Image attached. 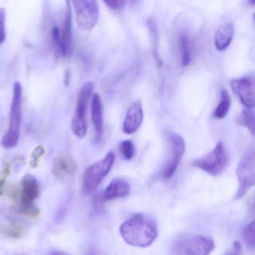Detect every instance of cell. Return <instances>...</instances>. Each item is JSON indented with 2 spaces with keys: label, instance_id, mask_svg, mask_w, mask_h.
Instances as JSON below:
<instances>
[{
  "label": "cell",
  "instance_id": "33",
  "mask_svg": "<svg viewBox=\"0 0 255 255\" xmlns=\"http://www.w3.org/2000/svg\"><path fill=\"white\" fill-rule=\"evenodd\" d=\"M254 19H255V13H254Z\"/></svg>",
  "mask_w": 255,
  "mask_h": 255
},
{
  "label": "cell",
  "instance_id": "26",
  "mask_svg": "<svg viewBox=\"0 0 255 255\" xmlns=\"http://www.w3.org/2000/svg\"><path fill=\"white\" fill-rule=\"evenodd\" d=\"M46 151L43 146H37V148H34L31 154V161H30V166L31 168L34 169L38 166L40 159L44 155Z\"/></svg>",
  "mask_w": 255,
  "mask_h": 255
},
{
  "label": "cell",
  "instance_id": "11",
  "mask_svg": "<svg viewBox=\"0 0 255 255\" xmlns=\"http://www.w3.org/2000/svg\"><path fill=\"white\" fill-rule=\"evenodd\" d=\"M231 86L241 103L248 109L255 106V76H250L233 79Z\"/></svg>",
  "mask_w": 255,
  "mask_h": 255
},
{
  "label": "cell",
  "instance_id": "30",
  "mask_svg": "<svg viewBox=\"0 0 255 255\" xmlns=\"http://www.w3.org/2000/svg\"><path fill=\"white\" fill-rule=\"evenodd\" d=\"M50 255H72L68 254V253H64V252L58 251V250H55L51 253Z\"/></svg>",
  "mask_w": 255,
  "mask_h": 255
},
{
  "label": "cell",
  "instance_id": "15",
  "mask_svg": "<svg viewBox=\"0 0 255 255\" xmlns=\"http://www.w3.org/2000/svg\"><path fill=\"white\" fill-rule=\"evenodd\" d=\"M130 193L128 182L123 178H115L108 186L103 193L101 199L103 202L121 199L127 196Z\"/></svg>",
  "mask_w": 255,
  "mask_h": 255
},
{
  "label": "cell",
  "instance_id": "10",
  "mask_svg": "<svg viewBox=\"0 0 255 255\" xmlns=\"http://www.w3.org/2000/svg\"><path fill=\"white\" fill-rule=\"evenodd\" d=\"M67 10L62 26L59 28V40L55 49L58 55L69 56L73 52V30H72V9L70 1H67Z\"/></svg>",
  "mask_w": 255,
  "mask_h": 255
},
{
  "label": "cell",
  "instance_id": "32",
  "mask_svg": "<svg viewBox=\"0 0 255 255\" xmlns=\"http://www.w3.org/2000/svg\"><path fill=\"white\" fill-rule=\"evenodd\" d=\"M250 4H255V1H250Z\"/></svg>",
  "mask_w": 255,
  "mask_h": 255
},
{
  "label": "cell",
  "instance_id": "5",
  "mask_svg": "<svg viewBox=\"0 0 255 255\" xmlns=\"http://www.w3.org/2000/svg\"><path fill=\"white\" fill-rule=\"evenodd\" d=\"M236 175L239 186L235 201H238L255 186V150H251L243 156L237 167Z\"/></svg>",
  "mask_w": 255,
  "mask_h": 255
},
{
  "label": "cell",
  "instance_id": "16",
  "mask_svg": "<svg viewBox=\"0 0 255 255\" xmlns=\"http://www.w3.org/2000/svg\"><path fill=\"white\" fill-rule=\"evenodd\" d=\"M91 117L95 130L96 140L100 142L103 136V107L101 97L98 94L93 96Z\"/></svg>",
  "mask_w": 255,
  "mask_h": 255
},
{
  "label": "cell",
  "instance_id": "17",
  "mask_svg": "<svg viewBox=\"0 0 255 255\" xmlns=\"http://www.w3.org/2000/svg\"><path fill=\"white\" fill-rule=\"evenodd\" d=\"M235 34V26L231 22L222 23L217 28L215 35V46L218 50L227 49L232 43Z\"/></svg>",
  "mask_w": 255,
  "mask_h": 255
},
{
  "label": "cell",
  "instance_id": "29",
  "mask_svg": "<svg viewBox=\"0 0 255 255\" xmlns=\"http://www.w3.org/2000/svg\"><path fill=\"white\" fill-rule=\"evenodd\" d=\"M106 4L113 10H121L125 5V1H121V0H114V1H106Z\"/></svg>",
  "mask_w": 255,
  "mask_h": 255
},
{
  "label": "cell",
  "instance_id": "4",
  "mask_svg": "<svg viewBox=\"0 0 255 255\" xmlns=\"http://www.w3.org/2000/svg\"><path fill=\"white\" fill-rule=\"evenodd\" d=\"M115 161V153L110 151L100 161L91 165L85 172L82 190L85 194L94 193L105 178L109 175Z\"/></svg>",
  "mask_w": 255,
  "mask_h": 255
},
{
  "label": "cell",
  "instance_id": "7",
  "mask_svg": "<svg viewBox=\"0 0 255 255\" xmlns=\"http://www.w3.org/2000/svg\"><path fill=\"white\" fill-rule=\"evenodd\" d=\"M228 163L227 152L224 144L219 142L211 152L202 158L193 161L192 165L213 177L218 176L226 169Z\"/></svg>",
  "mask_w": 255,
  "mask_h": 255
},
{
  "label": "cell",
  "instance_id": "24",
  "mask_svg": "<svg viewBox=\"0 0 255 255\" xmlns=\"http://www.w3.org/2000/svg\"><path fill=\"white\" fill-rule=\"evenodd\" d=\"M121 154L125 160H130L134 156V146L130 140H125L121 144L120 147Z\"/></svg>",
  "mask_w": 255,
  "mask_h": 255
},
{
  "label": "cell",
  "instance_id": "6",
  "mask_svg": "<svg viewBox=\"0 0 255 255\" xmlns=\"http://www.w3.org/2000/svg\"><path fill=\"white\" fill-rule=\"evenodd\" d=\"M94 90V82H87L84 84L78 95L76 112L72 121L71 127L73 133L80 139L85 137L87 134V107Z\"/></svg>",
  "mask_w": 255,
  "mask_h": 255
},
{
  "label": "cell",
  "instance_id": "31",
  "mask_svg": "<svg viewBox=\"0 0 255 255\" xmlns=\"http://www.w3.org/2000/svg\"><path fill=\"white\" fill-rule=\"evenodd\" d=\"M225 255H241V252L236 251V250H234V251L229 252V253H226Z\"/></svg>",
  "mask_w": 255,
  "mask_h": 255
},
{
  "label": "cell",
  "instance_id": "13",
  "mask_svg": "<svg viewBox=\"0 0 255 255\" xmlns=\"http://www.w3.org/2000/svg\"><path fill=\"white\" fill-rule=\"evenodd\" d=\"M76 167V163L70 156L61 154L54 160L52 174L57 179L64 181L74 175Z\"/></svg>",
  "mask_w": 255,
  "mask_h": 255
},
{
  "label": "cell",
  "instance_id": "3",
  "mask_svg": "<svg viewBox=\"0 0 255 255\" xmlns=\"http://www.w3.org/2000/svg\"><path fill=\"white\" fill-rule=\"evenodd\" d=\"M22 85L19 82L13 85V97L10 105L8 129L1 139V146L10 149L17 145L22 123Z\"/></svg>",
  "mask_w": 255,
  "mask_h": 255
},
{
  "label": "cell",
  "instance_id": "28",
  "mask_svg": "<svg viewBox=\"0 0 255 255\" xmlns=\"http://www.w3.org/2000/svg\"><path fill=\"white\" fill-rule=\"evenodd\" d=\"M10 169L8 167L4 168L3 170L0 171V196H2L4 193V183L10 175Z\"/></svg>",
  "mask_w": 255,
  "mask_h": 255
},
{
  "label": "cell",
  "instance_id": "2",
  "mask_svg": "<svg viewBox=\"0 0 255 255\" xmlns=\"http://www.w3.org/2000/svg\"><path fill=\"white\" fill-rule=\"evenodd\" d=\"M212 238L184 234L177 237L171 249L172 255H210L215 250Z\"/></svg>",
  "mask_w": 255,
  "mask_h": 255
},
{
  "label": "cell",
  "instance_id": "21",
  "mask_svg": "<svg viewBox=\"0 0 255 255\" xmlns=\"http://www.w3.org/2000/svg\"><path fill=\"white\" fill-rule=\"evenodd\" d=\"M147 23H148V29H149L150 34L151 36V40L153 42V52H154V55L155 56L156 59L158 61L159 64H161V60L159 58L158 52H157V43H158V29H157V24H156L155 21L152 18H149L147 20Z\"/></svg>",
  "mask_w": 255,
  "mask_h": 255
},
{
  "label": "cell",
  "instance_id": "27",
  "mask_svg": "<svg viewBox=\"0 0 255 255\" xmlns=\"http://www.w3.org/2000/svg\"><path fill=\"white\" fill-rule=\"evenodd\" d=\"M5 10L3 7H0V45L5 40Z\"/></svg>",
  "mask_w": 255,
  "mask_h": 255
},
{
  "label": "cell",
  "instance_id": "23",
  "mask_svg": "<svg viewBox=\"0 0 255 255\" xmlns=\"http://www.w3.org/2000/svg\"><path fill=\"white\" fill-rule=\"evenodd\" d=\"M243 237L247 247L255 250V220L245 226L243 230Z\"/></svg>",
  "mask_w": 255,
  "mask_h": 255
},
{
  "label": "cell",
  "instance_id": "19",
  "mask_svg": "<svg viewBox=\"0 0 255 255\" xmlns=\"http://www.w3.org/2000/svg\"><path fill=\"white\" fill-rule=\"evenodd\" d=\"M179 48L181 65L187 67L190 64L192 60L191 44L187 34H181L180 35Z\"/></svg>",
  "mask_w": 255,
  "mask_h": 255
},
{
  "label": "cell",
  "instance_id": "8",
  "mask_svg": "<svg viewBox=\"0 0 255 255\" xmlns=\"http://www.w3.org/2000/svg\"><path fill=\"white\" fill-rule=\"evenodd\" d=\"M76 21L82 29L89 31L97 25L100 16L98 4L95 0L73 1Z\"/></svg>",
  "mask_w": 255,
  "mask_h": 255
},
{
  "label": "cell",
  "instance_id": "20",
  "mask_svg": "<svg viewBox=\"0 0 255 255\" xmlns=\"http://www.w3.org/2000/svg\"><path fill=\"white\" fill-rule=\"evenodd\" d=\"M237 122L247 127L253 136H255V113L250 109H244L237 118Z\"/></svg>",
  "mask_w": 255,
  "mask_h": 255
},
{
  "label": "cell",
  "instance_id": "22",
  "mask_svg": "<svg viewBox=\"0 0 255 255\" xmlns=\"http://www.w3.org/2000/svg\"><path fill=\"white\" fill-rule=\"evenodd\" d=\"M0 232L5 238L18 239L23 235L24 229L19 225H10L1 227Z\"/></svg>",
  "mask_w": 255,
  "mask_h": 255
},
{
  "label": "cell",
  "instance_id": "18",
  "mask_svg": "<svg viewBox=\"0 0 255 255\" xmlns=\"http://www.w3.org/2000/svg\"><path fill=\"white\" fill-rule=\"evenodd\" d=\"M231 105H232V100H231L229 91L225 88H222L220 92V103L214 112V117L218 119L224 118L230 110Z\"/></svg>",
  "mask_w": 255,
  "mask_h": 255
},
{
  "label": "cell",
  "instance_id": "14",
  "mask_svg": "<svg viewBox=\"0 0 255 255\" xmlns=\"http://www.w3.org/2000/svg\"><path fill=\"white\" fill-rule=\"evenodd\" d=\"M40 187L37 179L31 175H25L21 180L20 204L26 205L34 204V201L38 197Z\"/></svg>",
  "mask_w": 255,
  "mask_h": 255
},
{
  "label": "cell",
  "instance_id": "1",
  "mask_svg": "<svg viewBox=\"0 0 255 255\" xmlns=\"http://www.w3.org/2000/svg\"><path fill=\"white\" fill-rule=\"evenodd\" d=\"M123 239L132 247L145 248L153 244L158 232L156 222L144 214H136L129 219L120 229Z\"/></svg>",
  "mask_w": 255,
  "mask_h": 255
},
{
  "label": "cell",
  "instance_id": "12",
  "mask_svg": "<svg viewBox=\"0 0 255 255\" xmlns=\"http://www.w3.org/2000/svg\"><path fill=\"white\" fill-rule=\"evenodd\" d=\"M143 121V110L140 101L132 103L124 120L123 131L126 134L134 133L140 127Z\"/></svg>",
  "mask_w": 255,
  "mask_h": 255
},
{
  "label": "cell",
  "instance_id": "9",
  "mask_svg": "<svg viewBox=\"0 0 255 255\" xmlns=\"http://www.w3.org/2000/svg\"><path fill=\"white\" fill-rule=\"evenodd\" d=\"M168 139L170 145V157L163 171V178L165 180L172 178L176 172L185 151V142L180 135L169 133Z\"/></svg>",
  "mask_w": 255,
  "mask_h": 255
},
{
  "label": "cell",
  "instance_id": "25",
  "mask_svg": "<svg viewBox=\"0 0 255 255\" xmlns=\"http://www.w3.org/2000/svg\"><path fill=\"white\" fill-rule=\"evenodd\" d=\"M19 211L20 214H24L31 218H36L40 215V211L34 204L26 205H19Z\"/></svg>",
  "mask_w": 255,
  "mask_h": 255
}]
</instances>
